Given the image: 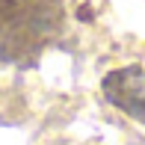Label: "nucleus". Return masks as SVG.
Here are the masks:
<instances>
[{
  "label": "nucleus",
  "instance_id": "obj_1",
  "mask_svg": "<svg viewBox=\"0 0 145 145\" xmlns=\"http://www.w3.org/2000/svg\"><path fill=\"white\" fill-rule=\"evenodd\" d=\"M62 27V0H0V62H36Z\"/></svg>",
  "mask_w": 145,
  "mask_h": 145
},
{
  "label": "nucleus",
  "instance_id": "obj_2",
  "mask_svg": "<svg viewBox=\"0 0 145 145\" xmlns=\"http://www.w3.org/2000/svg\"><path fill=\"white\" fill-rule=\"evenodd\" d=\"M104 95L113 107L124 110L130 118L145 124V68L142 65H124L104 77Z\"/></svg>",
  "mask_w": 145,
  "mask_h": 145
}]
</instances>
